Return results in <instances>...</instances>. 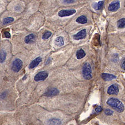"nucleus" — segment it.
<instances>
[{"label":"nucleus","instance_id":"f257e3e1","mask_svg":"<svg viewBox=\"0 0 125 125\" xmlns=\"http://www.w3.org/2000/svg\"><path fill=\"white\" fill-rule=\"evenodd\" d=\"M107 104L118 112H122L124 111V105L122 103L116 98H110L107 101Z\"/></svg>","mask_w":125,"mask_h":125},{"label":"nucleus","instance_id":"f03ea898","mask_svg":"<svg viewBox=\"0 0 125 125\" xmlns=\"http://www.w3.org/2000/svg\"><path fill=\"white\" fill-rule=\"evenodd\" d=\"M82 74L86 80H90L92 78V68L89 63H85L82 67Z\"/></svg>","mask_w":125,"mask_h":125},{"label":"nucleus","instance_id":"7ed1b4c3","mask_svg":"<svg viewBox=\"0 0 125 125\" xmlns=\"http://www.w3.org/2000/svg\"><path fill=\"white\" fill-rule=\"evenodd\" d=\"M23 66V62L19 58H16L12 64V70L13 72H18L21 70Z\"/></svg>","mask_w":125,"mask_h":125},{"label":"nucleus","instance_id":"20e7f679","mask_svg":"<svg viewBox=\"0 0 125 125\" xmlns=\"http://www.w3.org/2000/svg\"><path fill=\"white\" fill-rule=\"evenodd\" d=\"M76 12L75 10H62L58 12V16L61 17L73 15Z\"/></svg>","mask_w":125,"mask_h":125},{"label":"nucleus","instance_id":"39448f33","mask_svg":"<svg viewBox=\"0 0 125 125\" xmlns=\"http://www.w3.org/2000/svg\"><path fill=\"white\" fill-rule=\"evenodd\" d=\"M48 77V73L45 71H41L36 74L34 78L35 81H42L46 80V78Z\"/></svg>","mask_w":125,"mask_h":125},{"label":"nucleus","instance_id":"423d86ee","mask_svg":"<svg viewBox=\"0 0 125 125\" xmlns=\"http://www.w3.org/2000/svg\"><path fill=\"white\" fill-rule=\"evenodd\" d=\"M119 92V88L117 84H114L110 86L108 88L107 90V94L110 95H112V94H115V95H117Z\"/></svg>","mask_w":125,"mask_h":125},{"label":"nucleus","instance_id":"0eeeda50","mask_svg":"<svg viewBox=\"0 0 125 125\" xmlns=\"http://www.w3.org/2000/svg\"><path fill=\"white\" fill-rule=\"evenodd\" d=\"M120 7V3L118 1H115L110 4L108 6V10L111 12H115Z\"/></svg>","mask_w":125,"mask_h":125},{"label":"nucleus","instance_id":"6e6552de","mask_svg":"<svg viewBox=\"0 0 125 125\" xmlns=\"http://www.w3.org/2000/svg\"><path fill=\"white\" fill-rule=\"evenodd\" d=\"M86 30L85 29H83L78 32L77 33L73 36V39L75 40H80L84 39L86 37Z\"/></svg>","mask_w":125,"mask_h":125},{"label":"nucleus","instance_id":"1a4fd4ad","mask_svg":"<svg viewBox=\"0 0 125 125\" xmlns=\"http://www.w3.org/2000/svg\"><path fill=\"white\" fill-rule=\"evenodd\" d=\"M42 61V58L41 57H38L36 58L35 60H33L32 61L31 63L29 65V68L30 69H33V68H35V67H37V66L39 65V63Z\"/></svg>","mask_w":125,"mask_h":125},{"label":"nucleus","instance_id":"9d476101","mask_svg":"<svg viewBox=\"0 0 125 125\" xmlns=\"http://www.w3.org/2000/svg\"><path fill=\"white\" fill-rule=\"evenodd\" d=\"M59 91L56 88H52L51 89L47 90V91L45 94V95L48 97L56 96L59 94Z\"/></svg>","mask_w":125,"mask_h":125},{"label":"nucleus","instance_id":"9b49d317","mask_svg":"<svg viewBox=\"0 0 125 125\" xmlns=\"http://www.w3.org/2000/svg\"><path fill=\"white\" fill-rule=\"evenodd\" d=\"M101 77L102 78V79L104 81H111L114 79H116L117 78L116 76L114 75V74L106 73H102Z\"/></svg>","mask_w":125,"mask_h":125},{"label":"nucleus","instance_id":"f8f14e48","mask_svg":"<svg viewBox=\"0 0 125 125\" xmlns=\"http://www.w3.org/2000/svg\"><path fill=\"white\" fill-rule=\"evenodd\" d=\"M36 36L34 34H30L27 36H26L25 39V43L27 44H31L33 43L35 41Z\"/></svg>","mask_w":125,"mask_h":125},{"label":"nucleus","instance_id":"ddd939ff","mask_svg":"<svg viewBox=\"0 0 125 125\" xmlns=\"http://www.w3.org/2000/svg\"><path fill=\"white\" fill-rule=\"evenodd\" d=\"M61 121L58 118H52L48 121V125H61Z\"/></svg>","mask_w":125,"mask_h":125},{"label":"nucleus","instance_id":"4468645a","mask_svg":"<svg viewBox=\"0 0 125 125\" xmlns=\"http://www.w3.org/2000/svg\"><path fill=\"white\" fill-rule=\"evenodd\" d=\"M76 22L80 24H84L87 22V18L85 16L82 15L78 17L76 20Z\"/></svg>","mask_w":125,"mask_h":125},{"label":"nucleus","instance_id":"2eb2a0df","mask_svg":"<svg viewBox=\"0 0 125 125\" xmlns=\"http://www.w3.org/2000/svg\"><path fill=\"white\" fill-rule=\"evenodd\" d=\"M86 56V53L82 49H80L76 52V57L78 60H80Z\"/></svg>","mask_w":125,"mask_h":125},{"label":"nucleus","instance_id":"dca6fc26","mask_svg":"<svg viewBox=\"0 0 125 125\" xmlns=\"http://www.w3.org/2000/svg\"><path fill=\"white\" fill-rule=\"evenodd\" d=\"M55 44L57 46H62L64 45V40L62 36L56 38L55 40Z\"/></svg>","mask_w":125,"mask_h":125},{"label":"nucleus","instance_id":"f3484780","mask_svg":"<svg viewBox=\"0 0 125 125\" xmlns=\"http://www.w3.org/2000/svg\"><path fill=\"white\" fill-rule=\"evenodd\" d=\"M117 27L119 29H124L125 28V19H121L117 22Z\"/></svg>","mask_w":125,"mask_h":125},{"label":"nucleus","instance_id":"a211bd4d","mask_svg":"<svg viewBox=\"0 0 125 125\" xmlns=\"http://www.w3.org/2000/svg\"><path fill=\"white\" fill-rule=\"evenodd\" d=\"M104 5V1H101L95 4V6H94V8L96 10H100L103 9Z\"/></svg>","mask_w":125,"mask_h":125},{"label":"nucleus","instance_id":"6ab92c4d","mask_svg":"<svg viewBox=\"0 0 125 125\" xmlns=\"http://www.w3.org/2000/svg\"><path fill=\"white\" fill-rule=\"evenodd\" d=\"M6 58V52L3 50H2L1 51V55H0V59H1V63H3L5 61Z\"/></svg>","mask_w":125,"mask_h":125},{"label":"nucleus","instance_id":"aec40b11","mask_svg":"<svg viewBox=\"0 0 125 125\" xmlns=\"http://www.w3.org/2000/svg\"><path fill=\"white\" fill-rule=\"evenodd\" d=\"M14 21V19L13 17H8L4 19L3 20V25H6V24H9L12 22Z\"/></svg>","mask_w":125,"mask_h":125},{"label":"nucleus","instance_id":"412c9836","mask_svg":"<svg viewBox=\"0 0 125 125\" xmlns=\"http://www.w3.org/2000/svg\"><path fill=\"white\" fill-rule=\"evenodd\" d=\"M52 35V32L49 31H46L45 33H43V36H42V39L43 40H47L51 37Z\"/></svg>","mask_w":125,"mask_h":125},{"label":"nucleus","instance_id":"4be33fe9","mask_svg":"<svg viewBox=\"0 0 125 125\" xmlns=\"http://www.w3.org/2000/svg\"><path fill=\"white\" fill-rule=\"evenodd\" d=\"M104 114L107 116H111L113 114V111L110 109H106L104 110Z\"/></svg>","mask_w":125,"mask_h":125},{"label":"nucleus","instance_id":"5701e85b","mask_svg":"<svg viewBox=\"0 0 125 125\" xmlns=\"http://www.w3.org/2000/svg\"><path fill=\"white\" fill-rule=\"evenodd\" d=\"M95 111H96V112H98V113L101 112L102 111V107H101V106H98L97 107H96V108Z\"/></svg>","mask_w":125,"mask_h":125},{"label":"nucleus","instance_id":"b1692460","mask_svg":"<svg viewBox=\"0 0 125 125\" xmlns=\"http://www.w3.org/2000/svg\"><path fill=\"white\" fill-rule=\"evenodd\" d=\"M121 68L123 70L125 71V58L123 60V61L121 63Z\"/></svg>","mask_w":125,"mask_h":125},{"label":"nucleus","instance_id":"393cba45","mask_svg":"<svg viewBox=\"0 0 125 125\" xmlns=\"http://www.w3.org/2000/svg\"><path fill=\"white\" fill-rule=\"evenodd\" d=\"M4 35H5V37H7V38L11 37V35H10V33L9 32H7V31L5 32V33H4Z\"/></svg>","mask_w":125,"mask_h":125},{"label":"nucleus","instance_id":"a878e982","mask_svg":"<svg viewBox=\"0 0 125 125\" xmlns=\"http://www.w3.org/2000/svg\"><path fill=\"white\" fill-rule=\"evenodd\" d=\"M75 2V1H72V0H71V1H63V2L65 3H72Z\"/></svg>","mask_w":125,"mask_h":125}]
</instances>
